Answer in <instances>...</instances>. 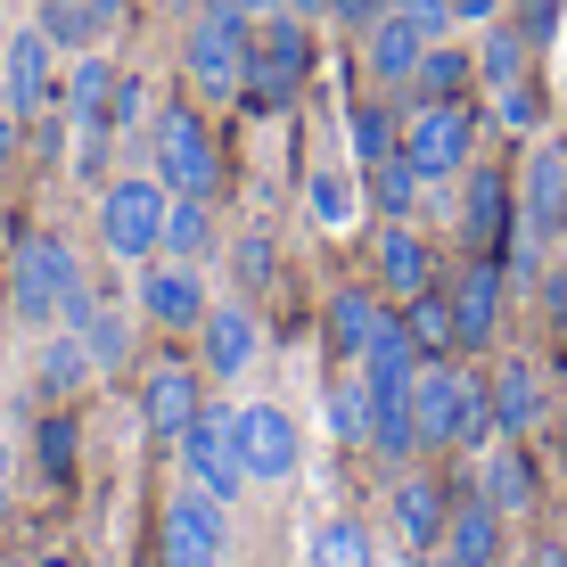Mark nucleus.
I'll return each mask as SVG.
<instances>
[{
    "mask_svg": "<svg viewBox=\"0 0 567 567\" xmlns=\"http://www.w3.org/2000/svg\"><path fill=\"white\" fill-rule=\"evenodd\" d=\"M370 280H379L386 305H412L436 288V247H427L420 223H379V247H370Z\"/></svg>",
    "mask_w": 567,
    "mask_h": 567,
    "instance_id": "16",
    "label": "nucleus"
},
{
    "mask_svg": "<svg viewBox=\"0 0 567 567\" xmlns=\"http://www.w3.org/2000/svg\"><path fill=\"white\" fill-rule=\"evenodd\" d=\"M559 223H567V141H543L535 132V148L518 165V230L559 247Z\"/></svg>",
    "mask_w": 567,
    "mask_h": 567,
    "instance_id": "14",
    "label": "nucleus"
},
{
    "mask_svg": "<svg viewBox=\"0 0 567 567\" xmlns=\"http://www.w3.org/2000/svg\"><path fill=\"white\" fill-rule=\"evenodd\" d=\"M165 206H173V189L156 173H107L100 182V247L115 264H156L165 256Z\"/></svg>",
    "mask_w": 567,
    "mask_h": 567,
    "instance_id": "5",
    "label": "nucleus"
},
{
    "mask_svg": "<svg viewBox=\"0 0 567 567\" xmlns=\"http://www.w3.org/2000/svg\"><path fill=\"white\" fill-rule=\"evenodd\" d=\"M9 468L17 461H9V444H0V526H9Z\"/></svg>",
    "mask_w": 567,
    "mask_h": 567,
    "instance_id": "49",
    "label": "nucleus"
},
{
    "mask_svg": "<svg viewBox=\"0 0 567 567\" xmlns=\"http://www.w3.org/2000/svg\"><path fill=\"white\" fill-rule=\"evenodd\" d=\"M305 567H379L370 526H362V518H321V526L305 535Z\"/></svg>",
    "mask_w": 567,
    "mask_h": 567,
    "instance_id": "31",
    "label": "nucleus"
},
{
    "mask_svg": "<svg viewBox=\"0 0 567 567\" xmlns=\"http://www.w3.org/2000/svg\"><path fill=\"white\" fill-rule=\"evenodd\" d=\"M74 444H83V436H74V420H66V412H42V427H33V461H42L50 485L74 477Z\"/></svg>",
    "mask_w": 567,
    "mask_h": 567,
    "instance_id": "37",
    "label": "nucleus"
},
{
    "mask_svg": "<svg viewBox=\"0 0 567 567\" xmlns=\"http://www.w3.org/2000/svg\"><path fill=\"white\" fill-rule=\"evenodd\" d=\"M74 329H83V346H91V362H100V370H124V354H132V321H124V305H115V297H100Z\"/></svg>",
    "mask_w": 567,
    "mask_h": 567,
    "instance_id": "35",
    "label": "nucleus"
},
{
    "mask_svg": "<svg viewBox=\"0 0 567 567\" xmlns=\"http://www.w3.org/2000/svg\"><path fill=\"white\" fill-rule=\"evenodd\" d=\"M271 271H280V247H271V230H239V239H230V280L256 297V288H271Z\"/></svg>",
    "mask_w": 567,
    "mask_h": 567,
    "instance_id": "38",
    "label": "nucleus"
},
{
    "mask_svg": "<svg viewBox=\"0 0 567 567\" xmlns=\"http://www.w3.org/2000/svg\"><path fill=\"white\" fill-rule=\"evenodd\" d=\"M0 91H9V115H17V124H33V115L58 107L66 74H58V42H50L42 25H17L9 42H0Z\"/></svg>",
    "mask_w": 567,
    "mask_h": 567,
    "instance_id": "9",
    "label": "nucleus"
},
{
    "mask_svg": "<svg viewBox=\"0 0 567 567\" xmlns=\"http://www.w3.org/2000/svg\"><path fill=\"white\" fill-rule=\"evenodd\" d=\"M230 436H239L247 485H288L305 468V436L280 403H230Z\"/></svg>",
    "mask_w": 567,
    "mask_h": 567,
    "instance_id": "8",
    "label": "nucleus"
},
{
    "mask_svg": "<svg viewBox=\"0 0 567 567\" xmlns=\"http://www.w3.org/2000/svg\"><path fill=\"white\" fill-rule=\"evenodd\" d=\"M346 132H354V165H362V173L379 165V156H395V148H403V124H395V107H386V100H354Z\"/></svg>",
    "mask_w": 567,
    "mask_h": 567,
    "instance_id": "34",
    "label": "nucleus"
},
{
    "mask_svg": "<svg viewBox=\"0 0 567 567\" xmlns=\"http://www.w3.org/2000/svg\"><path fill=\"white\" fill-rule=\"evenodd\" d=\"M148 173L173 189V198H214L223 189V148H214V124L189 100L148 115Z\"/></svg>",
    "mask_w": 567,
    "mask_h": 567,
    "instance_id": "4",
    "label": "nucleus"
},
{
    "mask_svg": "<svg viewBox=\"0 0 567 567\" xmlns=\"http://www.w3.org/2000/svg\"><path fill=\"white\" fill-rule=\"evenodd\" d=\"M403 156H412V173L427 189L461 182V173L477 165V107L468 100H420L403 115Z\"/></svg>",
    "mask_w": 567,
    "mask_h": 567,
    "instance_id": "7",
    "label": "nucleus"
},
{
    "mask_svg": "<svg viewBox=\"0 0 567 567\" xmlns=\"http://www.w3.org/2000/svg\"><path fill=\"white\" fill-rule=\"evenodd\" d=\"M444 297H453L461 354H485V346L502 338V297H511V271H502V256H468L453 280H444Z\"/></svg>",
    "mask_w": 567,
    "mask_h": 567,
    "instance_id": "12",
    "label": "nucleus"
},
{
    "mask_svg": "<svg viewBox=\"0 0 567 567\" xmlns=\"http://www.w3.org/2000/svg\"><path fill=\"white\" fill-rule=\"evenodd\" d=\"M403 91H412V107H420V100H468V91H477V50H461L453 33H444V42H427L420 74H412Z\"/></svg>",
    "mask_w": 567,
    "mask_h": 567,
    "instance_id": "25",
    "label": "nucleus"
},
{
    "mask_svg": "<svg viewBox=\"0 0 567 567\" xmlns=\"http://www.w3.org/2000/svg\"><path fill=\"white\" fill-rule=\"evenodd\" d=\"M551 25H559V0H518V33H526V42H551Z\"/></svg>",
    "mask_w": 567,
    "mask_h": 567,
    "instance_id": "43",
    "label": "nucleus"
},
{
    "mask_svg": "<svg viewBox=\"0 0 567 567\" xmlns=\"http://www.w3.org/2000/svg\"><path fill=\"white\" fill-rule=\"evenodd\" d=\"M379 9H386V0H329V17H338V25H354V33H362Z\"/></svg>",
    "mask_w": 567,
    "mask_h": 567,
    "instance_id": "45",
    "label": "nucleus"
},
{
    "mask_svg": "<svg viewBox=\"0 0 567 567\" xmlns=\"http://www.w3.org/2000/svg\"><path fill=\"white\" fill-rule=\"evenodd\" d=\"M305 214H312L321 230H354V214H362L354 173H346V165H312V173H305Z\"/></svg>",
    "mask_w": 567,
    "mask_h": 567,
    "instance_id": "30",
    "label": "nucleus"
},
{
    "mask_svg": "<svg viewBox=\"0 0 567 567\" xmlns=\"http://www.w3.org/2000/svg\"><path fill=\"white\" fill-rule=\"evenodd\" d=\"M386 9H403L427 42H444V33H453V0H386Z\"/></svg>",
    "mask_w": 567,
    "mask_h": 567,
    "instance_id": "42",
    "label": "nucleus"
},
{
    "mask_svg": "<svg viewBox=\"0 0 567 567\" xmlns=\"http://www.w3.org/2000/svg\"><path fill=\"white\" fill-rule=\"evenodd\" d=\"M141 124H148V83H141V74H124V83H115V141L141 132Z\"/></svg>",
    "mask_w": 567,
    "mask_h": 567,
    "instance_id": "41",
    "label": "nucleus"
},
{
    "mask_svg": "<svg viewBox=\"0 0 567 567\" xmlns=\"http://www.w3.org/2000/svg\"><path fill=\"white\" fill-rule=\"evenodd\" d=\"M206 271L198 264H173V256H156L148 271H141V312L156 329H198L206 321Z\"/></svg>",
    "mask_w": 567,
    "mask_h": 567,
    "instance_id": "22",
    "label": "nucleus"
},
{
    "mask_svg": "<svg viewBox=\"0 0 567 567\" xmlns=\"http://www.w3.org/2000/svg\"><path fill=\"white\" fill-rule=\"evenodd\" d=\"M511 0H453V25H494Z\"/></svg>",
    "mask_w": 567,
    "mask_h": 567,
    "instance_id": "44",
    "label": "nucleus"
},
{
    "mask_svg": "<svg viewBox=\"0 0 567 567\" xmlns=\"http://www.w3.org/2000/svg\"><path fill=\"white\" fill-rule=\"evenodd\" d=\"M386 518H395L403 551L436 559V551H444V526H453V485L427 477V468H403V477L386 485Z\"/></svg>",
    "mask_w": 567,
    "mask_h": 567,
    "instance_id": "15",
    "label": "nucleus"
},
{
    "mask_svg": "<svg viewBox=\"0 0 567 567\" xmlns=\"http://www.w3.org/2000/svg\"><path fill=\"white\" fill-rule=\"evenodd\" d=\"M33 25H42L66 58H83V50H100V42H107V33L91 25V9H83V0H42V9H33Z\"/></svg>",
    "mask_w": 567,
    "mask_h": 567,
    "instance_id": "36",
    "label": "nucleus"
},
{
    "mask_svg": "<svg viewBox=\"0 0 567 567\" xmlns=\"http://www.w3.org/2000/svg\"><path fill=\"white\" fill-rule=\"evenodd\" d=\"M100 305V288L83 280L74 247L58 230H17L9 239V312L25 329H74L83 312Z\"/></svg>",
    "mask_w": 567,
    "mask_h": 567,
    "instance_id": "1",
    "label": "nucleus"
},
{
    "mask_svg": "<svg viewBox=\"0 0 567 567\" xmlns=\"http://www.w3.org/2000/svg\"><path fill=\"white\" fill-rule=\"evenodd\" d=\"M230 502L198 494V485H182V494L165 502V518H156V543H165V567H223L230 551Z\"/></svg>",
    "mask_w": 567,
    "mask_h": 567,
    "instance_id": "10",
    "label": "nucleus"
},
{
    "mask_svg": "<svg viewBox=\"0 0 567 567\" xmlns=\"http://www.w3.org/2000/svg\"><path fill=\"white\" fill-rule=\"evenodd\" d=\"M494 115H502L511 132H543V91H535V74L511 83V91H494Z\"/></svg>",
    "mask_w": 567,
    "mask_h": 567,
    "instance_id": "40",
    "label": "nucleus"
},
{
    "mask_svg": "<svg viewBox=\"0 0 567 567\" xmlns=\"http://www.w3.org/2000/svg\"><path fill=\"white\" fill-rule=\"evenodd\" d=\"M206 247H214V198H173L165 206V256L206 264Z\"/></svg>",
    "mask_w": 567,
    "mask_h": 567,
    "instance_id": "33",
    "label": "nucleus"
},
{
    "mask_svg": "<svg viewBox=\"0 0 567 567\" xmlns=\"http://www.w3.org/2000/svg\"><path fill=\"white\" fill-rule=\"evenodd\" d=\"M477 494L494 502L502 518H518V511H535V461L518 453V436L502 444V453H485L477 461Z\"/></svg>",
    "mask_w": 567,
    "mask_h": 567,
    "instance_id": "26",
    "label": "nucleus"
},
{
    "mask_svg": "<svg viewBox=\"0 0 567 567\" xmlns=\"http://www.w3.org/2000/svg\"><path fill=\"white\" fill-rule=\"evenodd\" d=\"M33 370H42V395H74L83 379H100L83 329H42V354H33Z\"/></svg>",
    "mask_w": 567,
    "mask_h": 567,
    "instance_id": "28",
    "label": "nucleus"
},
{
    "mask_svg": "<svg viewBox=\"0 0 567 567\" xmlns=\"http://www.w3.org/2000/svg\"><path fill=\"white\" fill-rule=\"evenodd\" d=\"M444 551H453L461 567H494L502 559V511L485 494H461L453 502V526H444Z\"/></svg>",
    "mask_w": 567,
    "mask_h": 567,
    "instance_id": "24",
    "label": "nucleus"
},
{
    "mask_svg": "<svg viewBox=\"0 0 567 567\" xmlns=\"http://www.w3.org/2000/svg\"><path fill=\"white\" fill-rule=\"evenodd\" d=\"M386 321H395V305L379 297V280H346V288H329V305H321V329H329V346H338L346 362H362Z\"/></svg>",
    "mask_w": 567,
    "mask_h": 567,
    "instance_id": "23",
    "label": "nucleus"
},
{
    "mask_svg": "<svg viewBox=\"0 0 567 567\" xmlns=\"http://www.w3.org/2000/svg\"><path fill=\"white\" fill-rule=\"evenodd\" d=\"M412 420H420V453H477L494 436V395H485L477 370H461L444 354V362H420Z\"/></svg>",
    "mask_w": 567,
    "mask_h": 567,
    "instance_id": "2",
    "label": "nucleus"
},
{
    "mask_svg": "<svg viewBox=\"0 0 567 567\" xmlns=\"http://www.w3.org/2000/svg\"><path fill=\"white\" fill-rule=\"evenodd\" d=\"M17 148H25V124H17V115H9V107H0V173H9V165H17Z\"/></svg>",
    "mask_w": 567,
    "mask_h": 567,
    "instance_id": "46",
    "label": "nucleus"
},
{
    "mask_svg": "<svg viewBox=\"0 0 567 567\" xmlns=\"http://www.w3.org/2000/svg\"><path fill=\"white\" fill-rule=\"evenodd\" d=\"M559 256H567V223H559Z\"/></svg>",
    "mask_w": 567,
    "mask_h": 567,
    "instance_id": "54",
    "label": "nucleus"
},
{
    "mask_svg": "<svg viewBox=\"0 0 567 567\" xmlns=\"http://www.w3.org/2000/svg\"><path fill=\"white\" fill-rule=\"evenodd\" d=\"M288 17H312V25H321V17H329V0H288Z\"/></svg>",
    "mask_w": 567,
    "mask_h": 567,
    "instance_id": "50",
    "label": "nucleus"
},
{
    "mask_svg": "<svg viewBox=\"0 0 567 567\" xmlns=\"http://www.w3.org/2000/svg\"><path fill=\"white\" fill-rule=\"evenodd\" d=\"M559 436H567V395H559Z\"/></svg>",
    "mask_w": 567,
    "mask_h": 567,
    "instance_id": "53",
    "label": "nucleus"
},
{
    "mask_svg": "<svg viewBox=\"0 0 567 567\" xmlns=\"http://www.w3.org/2000/svg\"><path fill=\"white\" fill-rule=\"evenodd\" d=\"M83 9H91V25H100V33H115L132 17V0H83Z\"/></svg>",
    "mask_w": 567,
    "mask_h": 567,
    "instance_id": "47",
    "label": "nucleus"
},
{
    "mask_svg": "<svg viewBox=\"0 0 567 567\" xmlns=\"http://www.w3.org/2000/svg\"><path fill=\"white\" fill-rule=\"evenodd\" d=\"M427 567H461V559H453V551H436V559H427Z\"/></svg>",
    "mask_w": 567,
    "mask_h": 567,
    "instance_id": "52",
    "label": "nucleus"
},
{
    "mask_svg": "<svg viewBox=\"0 0 567 567\" xmlns=\"http://www.w3.org/2000/svg\"><path fill=\"white\" fill-rule=\"evenodd\" d=\"M33 567H74V559H66V551H50V559H33Z\"/></svg>",
    "mask_w": 567,
    "mask_h": 567,
    "instance_id": "51",
    "label": "nucleus"
},
{
    "mask_svg": "<svg viewBox=\"0 0 567 567\" xmlns=\"http://www.w3.org/2000/svg\"><path fill=\"white\" fill-rule=\"evenodd\" d=\"M461 247L468 256H502L511 247V230H518V173H502V165H468L461 173Z\"/></svg>",
    "mask_w": 567,
    "mask_h": 567,
    "instance_id": "11",
    "label": "nucleus"
},
{
    "mask_svg": "<svg viewBox=\"0 0 567 567\" xmlns=\"http://www.w3.org/2000/svg\"><path fill=\"white\" fill-rule=\"evenodd\" d=\"M485 395H494V436H535L543 420H551V386H543V362L535 354H502L494 379H485Z\"/></svg>",
    "mask_w": 567,
    "mask_h": 567,
    "instance_id": "18",
    "label": "nucleus"
},
{
    "mask_svg": "<svg viewBox=\"0 0 567 567\" xmlns=\"http://www.w3.org/2000/svg\"><path fill=\"white\" fill-rule=\"evenodd\" d=\"M230 9H247V17H256V25H264V17H280L288 0H230Z\"/></svg>",
    "mask_w": 567,
    "mask_h": 567,
    "instance_id": "48",
    "label": "nucleus"
},
{
    "mask_svg": "<svg viewBox=\"0 0 567 567\" xmlns=\"http://www.w3.org/2000/svg\"><path fill=\"white\" fill-rule=\"evenodd\" d=\"M420 173H412V156H379V165H370V206H379V223H412V214H420Z\"/></svg>",
    "mask_w": 567,
    "mask_h": 567,
    "instance_id": "32",
    "label": "nucleus"
},
{
    "mask_svg": "<svg viewBox=\"0 0 567 567\" xmlns=\"http://www.w3.org/2000/svg\"><path fill=\"white\" fill-rule=\"evenodd\" d=\"M329 427H338L346 444H370V379H362V370L329 386Z\"/></svg>",
    "mask_w": 567,
    "mask_h": 567,
    "instance_id": "39",
    "label": "nucleus"
},
{
    "mask_svg": "<svg viewBox=\"0 0 567 567\" xmlns=\"http://www.w3.org/2000/svg\"><path fill=\"white\" fill-rule=\"evenodd\" d=\"M264 354V329H256V305H206V321H198V370L206 379H247Z\"/></svg>",
    "mask_w": 567,
    "mask_h": 567,
    "instance_id": "19",
    "label": "nucleus"
},
{
    "mask_svg": "<svg viewBox=\"0 0 567 567\" xmlns=\"http://www.w3.org/2000/svg\"><path fill=\"white\" fill-rule=\"evenodd\" d=\"M395 312H403V329H412L420 362H444V354H461V329H453V297H444V280L427 288V297L395 305Z\"/></svg>",
    "mask_w": 567,
    "mask_h": 567,
    "instance_id": "29",
    "label": "nucleus"
},
{
    "mask_svg": "<svg viewBox=\"0 0 567 567\" xmlns=\"http://www.w3.org/2000/svg\"><path fill=\"white\" fill-rule=\"evenodd\" d=\"M485 42H477V83L485 91H511V83H526L535 74V42L511 25V17H494V25H477Z\"/></svg>",
    "mask_w": 567,
    "mask_h": 567,
    "instance_id": "27",
    "label": "nucleus"
},
{
    "mask_svg": "<svg viewBox=\"0 0 567 567\" xmlns=\"http://www.w3.org/2000/svg\"><path fill=\"white\" fill-rule=\"evenodd\" d=\"M420 58H427V33H420L403 9H379V17L362 25V74H370L379 91H403V83L420 74Z\"/></svg>",
    "mask_w": 567,
    "mask_h": 567,
    "instance_id": "21",
    "label": "nucleus"
},
{
    "mask_svg": "<svg viewBox=\"0 0 567 567\" xmlns=\"http://www.w3.org/2000/svg\"><path fill=\"white\" fill-rule=\"evenodd\" d=\"M0 107H9V91H0Z\"/></svg>",
    "mask_w": 567,
    "mask_h": 567,
    "instance_id": "55",
    "label": "nucleus"
},
{
    "mask_svg": "<svg viewBox=\"0 0 567 567\" xmlns=\"http://www.w3.org/2000/svg\"><path fill=\"white\" fill-rule=\"evenodd\" d=\"M182 477L198 485V494L214 502H239L247 494V461H239V436H230V412H206L189 420V436H182Z\"/></svg>",
    "mask_w": 567,
    "mask_h": 567,
    "instance_id": "13",
    "label": "nucleus"
},
{
    "mask_svg": "<svg viewBox=\"0 0 567 567\" xmlns=\"http://www.w3.org/2000/svg\"><path fill=\"white\" fill-rule=\"evenodd\" d=\"M115 83H124V66H115L107 50H83L66 66V91H58V107H66L74 141H115Z\"/></svg>",
    "mask_w": 567,
    "mask_h": 567,
    "instance_id": "17",
    "label": "nucleus"
},
{
    "mask_svg": "<svg viewBox=\"0 0 567 567\" xmlns=\"http://www.w3.org/2000/svg\"><path fill=\"white\" fill-rule=\"evenodd\" d=\"M312 83V17H264L256 25V66H247V91L239 107L247 115H280L297 91Z\"/></svg>",
    "mask_w": 567,
    "mask_h": 567,
    "instance_id": "6",
    "label": "nucleus"
},
{
    "mask_svg": "<svg viewBox=\"0 0 567 567\" xmlns=\"http://www.w3.org/2000/svg\"><path fill=\"white\" fill-rule=\"evenodd\" d=\"M247 66H256V17L230 9V0H206L182 33V74H189V100L230 107L247 91Z\"/></svg>",
    "mask_w": 567,
    "mask_h": 567,
    "instance_id": "3",
    "label": "nucleus"
},
{
    "mask_svg": "<svg viewBox=\"0 0 567 567\" xmlns=\"http://www.w3.org/2000/svg\"><path fill=\"white\" fill-rule=\"evenodd\" d=\"M198 412H206V379H198V370H189V362H148V379H141V420H148V436L182 444Z\"/></svg>",
    "mask_w": 567,
    "mask_h": 567,
    "instance_id": "20",
    "label": "nucleus"
}]
</instances>
